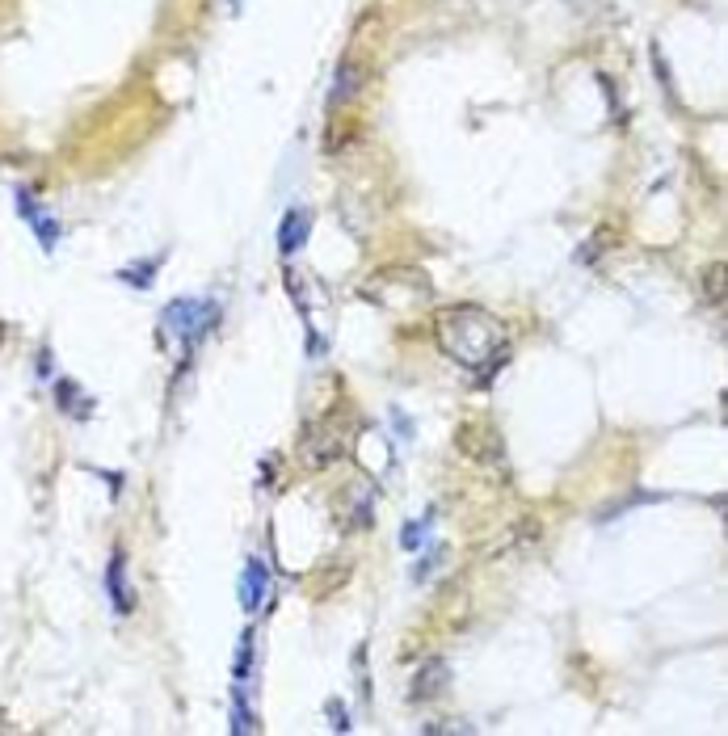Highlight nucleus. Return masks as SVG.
<instances>
[{
  "instance_id": "1",
  "label": "nucleus",
  "mask_w": 728,
  "mask_h": 736,
  "mask_svg": "<svg viewBox=\"0 0 728 736\" xmlns=\"http://www.w3.org/2000/svg\"><path fill=\"white\" fill-rule=\"evenodd\" d=\"M438 345L447 350L459 366H489L501 350H505V324L476 308V303H463V308H447L438 316Z\"/></svg>"
},
{
  "instance_id": "2",
  "label": "nucleus",
  "mask_w": 728,
  "mask_h": 736,
  "mask_svg": "<svg viewBox=\"0 0 728 736\" xmlns=\"http://www.w3.org/2000/svg\"><path fill=\"white\" fill-rule=\"evenodd\" d=\"M341 451H346V446H341L337 429L329 421H312L299 438V459H303V467H312V472H325L329 463L341 459Z\"/></svg>"
},
{
  "instance_id": "3",
  "label": "nucleus",
  "mask_w": 728,
  "mask_h": 736,
  "mask_svg": "<svg viewBox=\"0 0 728 736\" xmlns=\"http://www.w3.org/2000/svg\"><path fill=\"white\" fill-rule=\"evenodd\" d=\"M215 303L211 299H177V303H169V312H165V324L173 333H181L186 341H198L202 333L215 324Z\"/></svg>"
},
{
  "instance_id": "4",
  "label": "nucleus",
  "mask_w": 728,
  "mask_h": 736,
  "mask_svg": "<svg viewBox=\"0 0 728 736\" xmlns=\"http://www.w3.org/2000/svg\"><path fill=\"white\" fill-rule=\"evenodd\" d=\"M459 451L468 455L472 463H480V467H501V459H505V442L497 438V429H493V425L472 421V425H459Z\"/></svg>"
},
{
  "instance_id": "5",
  "label": "nucleus",
  "mask_w": 728,
  "mask_h": 736,
  "mask_svg": "<svg viewBox=\"0 0 728 736\" xmlns=\"http://www.w3.org/2000/svg\"><path fill=\"white\" fill-rule=\"evenodd\" d=\"M417 278H421L417 270H404V274H383V278L367 282V295L383 299V303H388V308H409L413 299H426V295H430V286H413V291H409V282H417Z\"/></svg>"
},
{
  "instance_id": "6",
  "label": "nucleus",
  "mask_w": 728,
  "mask_h": 736,
  "mask_svg": "<svg viewBox=\"0 0 728 736\" xmlns=\"http://www.w3.org/2000/svg\"><path fill=\"white\" fill-rule=\"evenodd\" d=\"M266 594H270V568L253 556V560H245V572H240V606H245L249 615H257V610L266 606Z\"/></svg>"
},
{
  "instance_id": "7",
  "label": "nucleus",
  "mask_w": 728,
  "mask_h": 736,
  "mask_svg": "<svg viewBox=\"0 0 728 736\" xmlns=\"http://www.w3.org/2000/svg\"><path fill=\"white\" fill-rule=\"evenodd\" d=\"M362 85H367V68H362L358 59H346V64H337V72H333L329 101H333V106H354Z\"/></svg>"
},
{
  "instance_id": "8",
  "label": "nucleus",
  "mask_w": 728,
  "mask_h": 736,
  "mask_svg": "<svg viewBox=\"0 0 728 736\" xmlns=\"http://www.w3.org/2000/svg\"><path fill=\"white\" fill-rule=\"evenodd\" d=\"M106 594L114 602L118 615H131L135 610V598L127 594V556L123 551H110V568H106Z\"/></svg>"
},
{
  "instance_id": "9",
  "label": "nucleus",
  "mask_w": 728,
  "mask_h": 736,
  "mask_svg": "<svg viewBox=\"0 0 728 736\" xmlns=\"http://www.w3.org/2000/svg\"><path fill=\"white\" fill-rule=\"evenodd\" d=\"M442 690H447V665H442V661L421 665V673L413 678V703H430V699H438Z\"/></svg>"
},
{
  "instance_id": "10",
  "label": "nucleus",
  "mask_w": 728,
  "mask_h": 736,
  "mask_svg": "<svg viewBox=\"0 0 728 736\" xmlns=\"http://www.w3.org/2000/svg\"><path fill=\"white\" fill-rule=\"evenodd\" d=\"M303 240H308V215H303V211H287V219H282V228H278V249H282V257L299 253Z\"/></svg>"
},
{
  "instance_id": "11",
  "label": "nucleus",
  "mask_w": 728,
  "mask_h": 736,
  "mask_svg": "<svg viewBox=\"0 0 728 736\" xmlns=\"http://www.w3.org/2000/svg\"><path fill=\"white\" fill-rule=\"evenodd\" d=\"M703 295H707V303H712V308H724V265H720V261L707 265V274H703Z\"/></svg>"
},
{
  "instance_id": "12",
  "label": "nucleus",
  "mask_w": 728,
  "mask_h": 736,
  "mask_svg": "<svg viewBox=\"0 0 728 736\" xmlns=\"http://www.w3.org/2000/svg\"><path fill=\"white\" fill-rule=\"evenodd\" d=\"M232 678H236V682H249V678H253V631H245V636H240V652H236Z\"/></svg>"
},
{
  "instance_id": "13",
  "label": "nucleus",
  "mask_w": 728,
  "mask_h": 736,
  "mask_svg": "<svg viewBox=\"0 0 728 736\" xmlns=\"http://www.w3.org/2000/svg\"><path fill=\"white\" fill-rule=\"evenodd\" d=\"M232 732H236V736L257 732V715L249 711V699H245V694H236V703H232Z\"/></svg>"
},
{
  "instance_id": "14",
  "label": "nucleus",
  "mask_w": 728,
  "mask_h": 736,
  "mask_svg": "<svg viewBox=\"0 0 728 736\" xmlns=\"http://www.w3.org/2000/svg\"><path fill=\"white\" fill-rule=\"evenodd\" d=\"M371 501H375V493H367V488H354V526H371L375 522Z\"/></svg>"
},
{
  "instance_id": "15",
  "label": "nucleus",
  "mask_w": 728,
  "mask_h": 736,
  "mask_svg": "<svg viewBox=\"0 0 728 736\" xmlns=\"http://www.w3.org/2000/svg\"><path fill=\"white\" fill-rule=\"evenodd\" d=\"M426 526H430V518L404 526V530H400V547H404V551H417V547H421V535H426Z\"/></svg>"
},
{
  "instance_id": "16",
  "label": "nucleus",
  "mask_w": 728,
  "mask_h": 736,
  "mask_svg": "<svg viewBox=\"0 0 728 736\" xmlns=\"http://www.w3.org/2000/svg\"><path fill=\"white\" fill-rule=\"evenodd\" d=\"M329 720H333V728H341V732L350 728V715L341 711V703H329Z\"/></svg>"
},
{
  "instance_id": "17",
  "label": "nucleus",
  "mask_w": 728,
  "mask_h": 736,
  "mask_svg": "<svg viewBox=\"0 0 728 736\" xmlns=\"http://www.w3.org/2000/svg\"><path fill=\"white\" fill-rule=\"evenodd\" d=\"M426 732H472V724H426Z\"/></svg>"
}]
</instances>
